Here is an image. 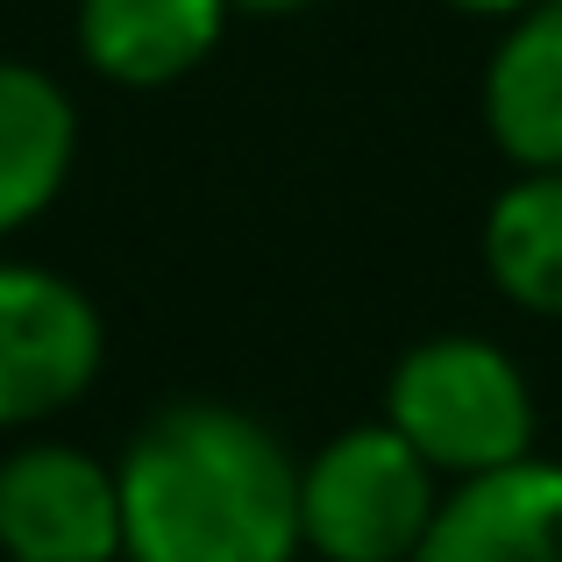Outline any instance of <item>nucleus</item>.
I'll use <instances>...</instances> for the list:
<instances>
[{
  "label": "nucleus",
  "mask_w": 562,
  "mask_h": 562,
  "mask_svg": "<svg viewBox=\"0 0 562 562\" xmlns=\"http://www.w3.org/2000/svg\"><path fill=\"white\" fill-rule=\"evenodd\" d=\"M128 562H292L300 555V470L285 441L235 406H165L122 470Z\"/></svg>",
  "instance_id": "1"
},
{
  "label": "nucleus",
  "mask_w": 562,
  "mask_h": 562,
  "mask_svg": "<svg viewBox=\"0 0 562 562\" xmlns=\"http://www.w3.org/2000/svg\"><path fill=\"white\" fill-rule=\"evenodd\" d=\"M384 420L435 463V477H477L535 456V392L520 363L477 335H435L406 349L384 392Z\"/></svg>",
  "instance_id": "2"
},
{
  "label": "nucleus",
  "mask_w": 562,
  "mask_h": 562,
  "mask_svg": "<svg viewBox=\"0 0 562 562\" xmlns=\"http://www.w3.org/2000/svg\"><path fill=\"white\" fill-rule=\"evenodd\" d=\"M435 506V463L392 420L349 427L300 470V549L321 562H406Z\"/></svg>",
  "instance_id": "3"
},
{
  "label": "nucleus",
  "mask_w": 562,
  "mask_h": 562,
  "mask_svg": "<svg viewBox=\"0 0 562 562\" xmlns=\"http://www.w3.org/2000/svg\"><path fill=\"white\" fill-rule=\"evenodd\" d=\"M100 314L71 278L0 263V427H29L100 378Z\"/></svg>",
  "instance_id": "4"
},
{
  "label": "nucleus",
  "mask_w": 562,
  "mask_h": 562,
  "mask_svg": "<svg viewBox=\"0 0 562 562\" xmlns=\"http://www.w3.org/2000/svg\"><path fill=\"white\" fill-rule=\"evenodd\" d=\"M0 549L8 562H114L122 555L114 470L65 441H29L0 456Z\"/></svg>",
  "instance_id": "5"
},
{
  "label": "nucleus",
  "mask_w": 562,
  "mask_h": 562,
  "mask_svg": "<svg viewBox=\"0 0 562 562\" xmlns=\"http://www.w3.org/2000/svg\"><path fill=\"white\" fill-rule=\"evenodd\" d=\"M406 562H562V463L520 456L463 477Z\"/></svg>",
  "instance_id": "6"
},
{
  "label": "nucleus",
  "mask_w": 562,
  "mask_h": 562,
  "mask_svg": "<svg viewBox=\"0 0 562 562\" xmlns=\"http://www.w3.org/2000/svg\"><path fill=\"white\" fill-rule=\"evenodd\" d=\"M484 128L520 171H562V0L513 14L484 71Z\"/></svg>",
  "instance_id": "7"
},
{
  "label": "nucleus",
  "mask_w": 562,
  "mask_h": 562,
  "mask_svg": "<svg viewBox=\"0 0 562 562\" xmlns=\"http://www.w3.org/2000/svg\"><path fill=\"white\" fill-rule=\"evenodd\" d=\"M228 29V0H79V50L114 86H171Z\"/></svg>",
  "instance_id": "8"
},
{
  "label": "nucleus",
  "mask_w": 562,
  "mask_h": 562,
  "mask_svg": "<svg viewBox=\"0 0 562 562\" xmlns=\"http://www.w3.org/2000/svg\"><path fill=\"white\" fill-rule=\"evenodd\" d=\"M79 114L65 86L36 65H0V235L29 228L65 192Z\"/></svg>",
  "instance_id": "9"
},
{
  "label": "nucleus",
  "mask_w": 562,
  "mask_h": 562,
  "mask_svg": "<svg viewBox=\"0 0 562 562\" xmlns=\"http://www.w3.org/2000/svg\"><path fill=\"white\" fill-rule=\"evenodd\" d=\"M484 263L527 314H562V171H520L484 214Z\"/></svg>",
  "instance_id": "10"
},
{
  "label": "nucleus",
  "mask_w": 562,
  "mask_h": 562,
  "mask_svg": "<svg viewBox=\"0 0 562 562\" xmlns=\"http://www.w3.org/2000/svg\"><path fill=\"white\" fill-rule=\"evenodd\" d=\"M449 8H463V14H520V8H535V0H449Z\"/></svg>",
  "instance_id": "11"
},
{
  "label": "nucleus",
  "mask_w": 562,
  "mask_h": 562,
  "mask_svg": "<svg viewBox=\"0 0 562 562\" xmlns=\"http://www.w3.org/2000/svg\"><path fill=\"white\" fill-rule=\"evenodd\" d=\"M228 8H249V14H292V8H306V0H228Z\"/></svg>",
  "instance_id": "12"
}]
</instances>
